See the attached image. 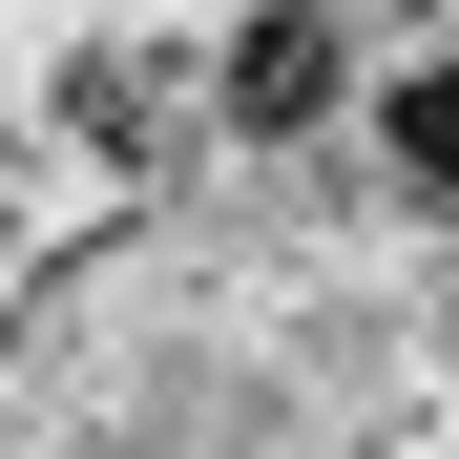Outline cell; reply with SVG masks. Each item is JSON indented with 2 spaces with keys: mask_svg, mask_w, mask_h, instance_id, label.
<instances>
[{
  "mask_svg": "<svg viewBox=\"0 0 459 459\" xmlns=\"http://www.w3.org/2000/svg\"><path fill=\"white\" fill-rule=\"evenodd\" d=\"M397 168H418V188H459V63H418V84H397Z\"/></svg>",
  "mask_w": 459,
  "mask_h": 459,
  "instance_id": "1",
  "label": "cell"
},
{
  "mask_svg": "<svg viewBox=\"0 0 459 459\" xmlns=\"http://www.w3.org/2000/svg\"><path fill=\"white\" fill-rule=\"evenodd\" d=\"M230 84H251V105H314V84H334V42H314V22H251V63H230Z\"/></svg>",
  "mask_w": 459,
  "mask_h": 459,
  "instance_id": "2",
  "label": "cell"
}]
</instances>
